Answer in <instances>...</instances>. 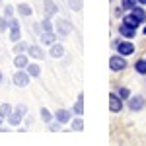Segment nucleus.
<instances>
[{
    "mask_svg": "<svg viewBox=\"0 0 146 146\" xmlns=\"http://www.w3.org/2000/svg\"><path fill=\"white\" fill-rule=\"evenodd\" d=\"M8 23H10V27H8V37H10L12 43H18V41L22 39V29H20V22H18L16 18H8Z\"/></svg>",
    "mask_w": 146,
    "mask_h": 146,
    "instance_id": "obj_1",
    "label": "nucleus"
},
{
    "mask_svg": "<svg viewBox=\"0 0 146 146\" xmlns=\"http://www.w3.org/2000/svg\"><path fill=\"white\" fill-rule=\"evenodd\" d=\"M29 80H31V76L27 74L25 68H18V72H14V76H12V82H14L18 88H25V86L29 84Z\"/></svg>",
    "mask_w": 146,
    "mask_h": 146,
    "instance_id": "obj_2",
    "label": "nucleus"
},
{
    "mask_svg": "<svg viewBox=\"0 0 146 146\" xmlns=\"http://www.w3.org/2000/svg\"><path fill=\"white\" fill-rule=\"evenodd\" d=\"M127 66V60H125L123 55H113L109 58V68H111L113 72H119V70H123Z\"/></svg>",
    "mask_w": 146,
    "mask_h": 146,
    "instance_id": "obj_3",
    "label": "nucleus"
},
{
    "mask_svg": "<svg viewBox=\"0 0 146 146\" xmlns=\"http://www.w3.org/2000/svg\"><path fill=\"white\" fill-rule=\"evenodd\" d=\"M115 47H117L119 55H123V56H129L135 53V45L131 41H119V43H115Z\"/></svg>",
    "mask_w": 146,
    "mask_h": 146,
    "instance_id": "obj_4",
    "label": "nucleus"
},
{
    "mask_svg": "<svg viewBox=\"0 0 146 146\" xmlns=\"http://www.w3.org/2000/svg\"><path fill=\"white\" fill-rule=\"evenodd\" d=\"M109 109L113 113H119L123 109V100L119 98V94H109Z\"/></svg>",
    "mask_w": 146,
    "mask_h": 146,
    "instance_id": "obj_5",
    "label": "nucleus"
},
{
    "mask_svg": "<svg viewBox=\"0 0 146 146\" xmlns=\"http://www.w3.org/2000/svg\"><path fill=\"white\" fill-rule=\"evenodd\" d=\"M144 107V98L142 96H131L129 98V109L131 111H140Z\"/></svg>",
    "mask_w": 146,
    "mask_h": 146,
    "instance_id": "obj_6",
    "label": "nucleus"
},
{
    "mask_svg": "<svg viewBox=\"0 0 146 146\" xmlns=\"http://www.w3.org/2000/svg\"><path fill=\"white\" fill-rule=\"evenodd\" d=\"M27 56H31L35 60H41V58L45 56V51H43L41 45H29L27 47Z\"/></svg>",
    "mask_w": 146,
    "mask_h": 146,
    "instance_id": "obj_7",
    "label": "nucleus"
},
{
    "mask_svg": "<svg viewBox=\"0 0 146 146\" xmlns=\"http://www.w3.org/2000/svg\"><path fill=\"white\" fill-rule=\"evenodd\" d=\"M55 119L60 125L70 123V121H72V111H68V109H56L55 111Z\"/></svg>",
    "mask_w": 146,
    "mask_h": 146,
    "instance_id": "obj_8",
    "label": "nucleus"
},
{
    "mask_svg": "<svg viewBox=\"0 0 146 146\" xmlns=\"http://www.w3.org/2000/svg\"><path fill=\"white\" fill-rule=\"evenodd\" d=\"M70 31H72V25H70L66 20H58V22H56V33L60 35V37H66Z\"/></svg>",
    "mask_w": 146,
    "mask_h": 146,
    "instance_id": "obj_9",
    "label": "nucleus"
},
{
    "mask_svg": "<svg viewBox=\"0 0 146 146\" xmlns=\"http://www.w3.org/2000/svg\"><path fill=\"white\" fill-rule=\"evenodd\" d=\"M119 33L123 35V37H127V39H133L135 33H136V27H133V25H129V23L121 22V25H119Z\"/></svg>",
    "mask_w": 146,
    "mask_h": 146,
    "instance_id": "obj_10",
    "label": "nucleus"
},
{
    "mask_svg": "<svg viewBox=\"0 0 146 146\" xmlns=\"http://www.w3.org/2000/svg\"><path fill=\"white\" fill-rule=\"evenodd\" d=\"M56 37H58V35H56L55 31H41V33H39V39H41L43 45H53L56 41Z\"/></svg>",
    "mask_w": 146,
    "mask_h": 146,
    "instance_id": "obj_11",
    "label": "nucleus"
},
{
    "mask_svg": "<svg viewBox=\"0 0 146 146\" xmlns=\"http://www.w3.org/2000/svg\"><path fill=\"white\" fill-rule=\"evenodd\" d=\"M43 12H45V16L53 18L56 12H58V6H56L53 0H43Z\"/></svg>",
    "mask_w": 146,
    "mask_h": 146,
    "instance_id": "obj_12",
    "label": "nucleus"
},
{
    "mask_svg": "<svg viewBox=\"0 0 146 146\" xmlns=\"http://www.w3.org/2000/svg\"><path fill=\"white\" fill-rule=\"evenodd\" d=\"M51 49H49V55L53 56V58H60V56H64V47L60 45V43H53V45H49Z\"/></svg>",
    "mask_w": 146,
    "mask_h": 146,
    "instance_id": "obj_13",
    "label": "nucleus"
},
{
    "mask_svg": "<svg viewBox=\"0 0 146 146\" xmlns=\"http://www.w3.org/2000/svg\"><path fill=\"white\" fill-rule=\"evenodd\" d=\"M27 64H29V60H27L25 53H18V55L14 56V66L16 68H25Z\"/></svg>",
    "mask_w": 146,
    "mask_h": 146,
    "instance_id": "obj_14",
    "label": "nucleus"
},
{
    "mask_svg": "<svg viewBox=\"0 0 146 146\" xmlns=\"http://www.w3.org/2000/svg\"><path fill=\"white\" fill-rule=\"evenodd\" d=\"M22 115H20V113H16V111H12L10 115H8V117H6V121H8V125H10V127H18V125H22Z\"/></svg>",
    "mask_w": 146,
    "mask_h": 146,
    "instance_id": "obj_15",
    "label": "nucleus"
},
{
    "mask_svg": "<svg viewBox=\"0 0 146 146\" xmlns=\"http://www.w3.org/2000/svg\"><path fill=\"white\" fill-rule=\"evenodd\" d=\"M18 14H20L22 18H29V16L33 14V10H31V6H29V4L22 2V4H18Z\"/></svg>",
    "mask_w": 146,
    "mask_h": 146,
    "instance_id": "obj_16",
    "label": "nucleus"
},
{
    "mask_svg": "<svg viewBox=\"0 0 146 146\" xmlns=\"http://www.w3.org/2000/svg\"><path fill=\"white\" fill-rule=\"evenodd\" d=\"M25 70H27V74H29L31 78H37V76L41 74V66H39L37 62H29V64L25 66Z\"/></svg>",
    "mask_w": 146,
    "mask_h": 146,
    "instance_id": "obj_17",
    "label": "nucleus"
},
{
    "mask_svg": "<svg viewBox=\"0 0 146 146\" xmlns=\"http://www.w3.org/2000/svg\"><path fill=\"white\" fill-rule=\"evenodd\" d=\"M39 117H41V121H43V123H47V125H49L51 121H53V119H55V115L49 111L47 107H41V109H39Z\"/></svg>",
    "mask_w": 146,
    "mask_h": 146,
    "instance_id": "obj_18",
    "label": "nucleus"
},
{
    "mask_svg": "<svg viewBox=\"0 0 146 146\" xmlns=\"http://www.w3.org/2000/svg\"><path fill=\"white\" fill-rule=\"evenodd\" d=\"M72 113H74V115H82V113H84V96H82V94L78 96V100H76V103H74Z\"/></svg>",
    "mask_w": 146,
    "mask_h": 146,
    "instance_id": "obj_19",
    "label": "nucleus"
},
{
    "mask_svg": "<svg viewBox=\"0 0 146 146\" xmlns=\"http://www.w3.org/2000/svg\"><path fill=\"white\" fill-rule=\"evenodd\" d=\"M131 14H133V16H135L136 20H138V22L142 23L146 20V12L142 10V8H140V6H135V8H133V10H131Z\"/></svg>",
    "mask_w": 146,
    "mask_h": 146,
    "instance_id": "obj_20",
    "label": "nucleus"
},
{
    "mask_svg": "<svg viewBox=\"0 0 146 146\" xmlns=\"http://www.w3.org/2000/svg\"><path fill=\"white\" fill-rule=\"evenodd\" d=\"M27 43H25V41H22V39H20V41H18V43H14V49H12V51H14V53H16V55H18V53H27Z\"/></svg>",
    "mask_w": 146,
    "mask_h": 146,
    "instance_id": "obj_21",
    "label": "nucleus"
},
{
    "mask_svg": "<svg viewBox=\"0 0 146 146\" xmlns=\"http://www.w3.org/2000/svg\"><path fill=\"white\" fill-rule=\"evenodd\" d=\"M123 23H129V25H133V27H138V25H140V22L136 20L133 14H127V16H123Z\"/></svg>",
    "mask_w": 146,
    "mask_h": 146,
    "instance_id": "obj_22",
    "label": "nucleus"
},
{
    "mask_svg": "<svg viewBox=\"0 0 146 146\" xmlns=\"http://www.w3.org/2000/svg\"><path fill=\"white\" fill-rule=\"evenodd\" d=\"M41 29H43V31H55V29H53V22H51L49 16H45V18L41 20Z\"/></svg>",
    "mask_w": 146,
    "mask_h": 146,
    "instance_id": "obj_23",
    "label": "nucleus"
},
{
    "mask_svg": "<svg viewBox=\"0 0 146 146\" xmlns=\"http://www.w3.org/2000/svg\"><path fill=\"white\" fill-rule=\"evenodd\" d=\"M135 70L138 72V74H146V60L144 58H140V60L135 62Z\"/></svg>",
    "mask_w": 146,
    "mask_h": 146,
    "instance_id": "obj_24",
    "label": "nucleus"
},
{
    "mask_svg": "<svg viewBox=\"0 0 146 146\" xmlns=\"http://www.w3.org/2000/svg\"><path fill=\"white\" fill-rule=\"evenodd\" d=\"M12 111H14V109H12L10 103H0V115H2L4 119H6V117H8Z\"/></svg>",
    "mask_w": 146,
    "mask_h": 146,
    "instance_id": "obj_25",
    "label": "nucleus"
},
{
    "mask_svg": "<svg viewBox=\"0 0 146 146\" xmlns=\"http://www.w3.org/2000/svg\"><path fill=\"white\" fill-rule=\"evenodd\" d=\"M70 125H72V129H74V131H82V129H84V121L80 119V115H76V119H72Z\"/></svg>",
    "mask_w": 146,
    "mask_h": 146,
    "instance_id": "obj_26",
    "label": "nucleus"
},
{
    "mask_svg": "<svg viewBox=\"0 0 146 146\" xmlns=\"http://www.w3.org/2000/svg\"><path fill=\"white\" fill-rule=\"evenodd\" d=\"M136 4H138V0H121V8L123 10H133Z\"/></svg>",
    "mask_w": 146,
    "mask_h": 146,
    "instance_id": "obj_27",
    "label": "nucleus"
},
{
    "mask_svg": "<svg viewBox=\"0 0 146 146\" xmlns=\"http://www.w3.org/2000/svg\"><path fill=\"white\" fill-rule=\"evenodd\" d=\"M68 6H70V10L80 12L82 10V0H68Z\"/></svg>",
    "mask_w": 146,
    "mask_h": 146,
    "instance_id": "obj_28",
    "label": "nucleus"
},
{
    "mask_svg": "<svg viewBox=\"0 0 146 146\" xmlns=\"http://www.w3.org/2000/svg\"><path fill=\"white\" fill-rule=\"evenodd\" d=\"M14 111L16 113H20V115H22V117H25V115H27V105H25V103H20V105H16V107H14Z\"/></svg>",
    "mask_w": 146,
    "mask_h": 146,
    "instance_id": "obj_29",
    "label": "nucleus"
},
{
    "mask_svg": "<svg viewBox=\"0 0 146 146\" xmlns=\"http://www.w3.org/2000/svg\"><path fill=\"white\" fill-rule=\"evenodd\" d=\"M117 94H119L121 100H129V98H131V90H129V88H119Z\"/></svg>",
    "mask_w": 146,
    "mask_h": 146,
    "instance_id": "obj_30",
    "label": "nucleus"
},
{
    "mask_svg": "<svg viewBox=\"0 0 146 146\" xmlns=\"http://www.w3.org/2000/svg\"><path fill=\"white\" fill-rule=\"evenodd\" d=\"M10 23H8V18L6 16H0V31H8Z\"/></svg>",
    "mask_w": 146,
    "mask_h": 146,
    "instance_id": "obj_31",
    "label": "nucleus"
},
{
    "mask_svg": "<svg viewBox=\"0 0 146 146\" xmlns=\"http://www.w3.org/2000/svg\"><path fill=\"white\" fill-rule=\"evenodd\" d=\"M58 129H60V123H58V121H51V123H49V131H53V133H56V131H58Z\"/></svg>",
    "mask_w": 146,
    "mask_h": 146,
    "instance_id": "obj_32",
    "label": "nucleus"
},
{
    "mask_svg": "<svg viewBox=\"0 0 146 146\" xmlns=\"http://www.w3.org/2000/svg\"><path fill=\"white\" fill-rule=\"evenodd\" d=\"M4 16H6V18H14V8H12V4H8V6L4 8Z\"/></svg>",
    "mask_w": 146,
    "mask_h": 146,
    "instance_id": "obj_33",
    "label": "nucleus"
},
{
    "mask_svg": "<svg viewBox=\"0 0 146 146\" xmlns=\"http://www.w3.org/2000/svg\"><path fill=\"white\" fill-rule=\"evenodd\" d=\"M2 123H4V117H2V115H0V127H2Z\"/></svg>",
    "mask_w": 146,
    "mask_h": 146,
    "instance_id": "obj_34",
    "label": "nucleus"
},
{
    "mask_svg": "<svg viewBox=\"0 0 146 146\" xmlns=\"http://www.w3.org/2000/svg\"><path fill=\"white\" fill-rule=\"evenodd\" d=\"M2 80H4V76H2V70H0V84H2Z\"/></svg>",
    "mask_w": 146,
    "mask_h": 146,
    "instance_id": "obj_35",
    "label": "nucleus"
},
{
    "mask_svg": "<svg viewBox=\"0 0 146 146\" xmlns=\"http://www.w3.org/2000/svg\"><path fill=\"white\" fill-rule=\"evenodd\" d=\"M138 4H146V0H138Z\"/></svg>",
    "mask_w": 146,
    "mask_h": 146,
    "instance_id": "obj_36",
    "label": "nucleus"
},
{
    "mask_svg": "<svg viewBox=\"0 0 146 146\" xmlns=\"http://www.w3.org/2000/svg\"><path fill=\"white\" fill-rule=\"evenodd\" d=\"M144 35H146V25H144Z\"/></svg>",
    "mask_w": 146,
    "mask_h": 146,
    "instance_id": "obj_37",
    "label": "nucleus"
}]
</instances>
